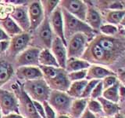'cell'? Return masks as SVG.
<instances>
[{"label":"cell","instance_id":"1","mask_svg":"<svg viewBox=\"0 0 125 118\" xmlns=\"http://www.w3.org/2000/svg\"><path fill=\"white\" fill-rule=\"evenodd\" d=\"M43 78L45 79L47 84L53 90L66 92L71 82L69 80L67 76V73L63 69L54 68V67L47 66H39Z\"/></svg>","mask_w":125,"mask_h":118},{"label":"cell","instance_id":"2","mask_svg":"<svg viewBox=\"0 0 125 118\" xmlns=\"http://www.w3.org/2000/svg\"><path fill=\"white\" fill-rule=\"evenodd\" d=\"M62 10V17H63L64 24V35L66 40V38L71 37L73 35L77 33H82L87 37L92 36L94 30L92 29L84 21L76 18L65 10Z\"/></svg>","mask_w":125,"mask_h":118},{"label":"cell","instance_id":"3","mask_svg":"<svg viewBox=\"0 0 125 118\" xmlns=\"http://www.w3.org/2000/svg\"><path fill=\"white\" fill-rule=\"evenodd\" d=\"M23 90L31 100L38 102L48 101L51 92L50 88L43 78L25 81Z\"/></svg>","mask_w":125,"mask_h":118},{"label":"cell","instance_id":"4","mask_svg":"<svg viewBox=\"0 0 125 118\" xmlns=\"http://www.w3.org/2000/svg\"><path fill=\"white\" fill-rule=\"evenodd\" d=\"M48 103L50 105L55 112L60 113V115H66L70 112V105L72 103V98L66 93L59 90H51Z\"/></svg>","mask_w":125,"mask_h":118},{"label":"cell","instance_id":"5","mask_svg":"<svg viewBox=\"0 0 125 118\" xmlns=\"http://www.w3.org/2000/svg\"><path fill=\"white\" fill-rule=\"evenodd\" d=\"M88 43V37L82 33H77L70 37L67 43V58H80L84 54Z\"/></svg>","mask_w":125,"mask_h":118},{"label":"cell","instance_id":"6","mask_svg":"<svg viewBox=\"0 0 125 118\" xmlns=\"http://www.w3.org/2000/svg\"><path fill=\"white\" fill-rule=\"evenodd\" d=\"M0 110L3 116L10 113H19L17 99L12 92L0 89Z\"/></svg>","mask_w":125,"mask_h":118},{"label":"cell","instance_id":"7","mask_svg":"<svg viewBox=\"0 0 125 118\" xmlns=\"http://www.w3.org/2000/svg\"><path fill=\"white\" fill-rule=\"evenodd\" d=\"M60 2L62 9L65 10L70 14H71L76 18L81 20V21H85L88 7L83 1H80V0H63V1H61Z\"/></svg>","mask_w":125,"mask_h":118},{"label":"cell","instance_id":"8","mask_svg":"<svg viewBox=\"0 0 125 118\" xmlns=\"http://www.w3.org/2000/svg\"><path fill=\"white\" fill-rule=\"evenodd\" d=\"M40 51L41 50L37 47H29L18 54L16 61L18 68L23 66H38Z\"/></svg>","mask_w":125,"mask_h":118},{"label":"cell","instance_id":"9","mask_svg":"<svg viewBox=\"0 0 125 118\" xmlns=\"http://www.w3.org/2000/svg\"><path fill=\"white\" fill-rule=\"evenodd\" d=\"M30 21V30H34L39 27L45 19V13L41 2H32L27 9Z\"/></svg>","mask_w":125,"mask_h":118},{"label":"cell","instance_id":"10","mask_svg":"<svg viewBox=\"0 0 125 118\" xmlns=\"http://www.w3.org/2000/svg\"><path fill=\"white\" fill-rule=\"evenodd\" d=\"M50 26L51 29L53 30L56 37L60 38L64 45H67L65 35H64V24H63V17H62V10L60 7H56L50 17Z\"/></svg>","mask_w":125,"mask_h":118},{"label":"cell","instance_id":"11","mask_svg":"<svg viewBox=\"0 0 125 118\" xmlns=\"http://www.w3.org/2000/svg\"><path fill=\"white\" fill-rule=\"evenodd\" d=\"M51 50H52L51 52L56 58L60 68L65 69L66 61H67V52H66V46L60 38L56 36V38L53 39Z\"/></svg>","mask_w":125,"mask_h":118},{"label":"cell","instance_id":"12","mask_svg":"<svg viewBox=\"0 0 125 118\" xmlns=\"http://www.w3.org/2000/svg\"><path fill=\"white\" fill-rule=\"evenodd\" d=\"M31 39V35L27 32H22L19 35L12 37L10 41L9 50L11 54L17 55L23 50H26V47L28 45Z\"/></svg>","mask_w":125,"mask_h":118},{"label":"cell","instance_id":"13","mask_svg":"<svg viewBox=\"0 0 125 118\" xmlns=\"http://www.w3.org/2000/svg\"><path fill=\"white\" fill-rule=\"evenodd\" d=\"M10 17L17 24L23 31L26 32L30 30V21L28 17V12L25 6H18L10 14Z\"/></svg>","mask_w":125,"mask_h":118},{"label":"cell","instance_id":"14","mask_svg":"<svg viewBox=\"0 0 125 118\" xmlns=\"http://www.w3.org/2000/svg\"><path fill=\"white\" fill-rule=\"evenodd\" d=\"M17 76L21 80H33L43 78L42 73L38 66H23L17 69Z\"/></svg>","mask_w":125,"mask_h":118},{"label":"cell","instance_id":"15","mask_svg":"<svg viewBox=\"0 0 125 118\" xmlns=\"http://www.w3.org/2000/svg\"><path fill=\"white\" fill-rule=\"evenodd\" d=\"M111 75H114V73L106 68H104V67L99 65H91L87 69L86 80H103L105 77H106L108 76H111Z\"/></svg>","mask_w":125,"mask_h":118},{"label":"cell","instance_id":"16","mask_svg":"<svg viewBox=\"0 0 125 118\" xmlns=\"http://www.w3.org/2000/svg\"><path fill=\"white\" fill-rule=\"evenodd\" d=\"M39 36H40L41 40L46 47V49L49 50V48H51V46H52L53 39L52 29H51L50 23L47 17H45L42 23L41 29L39 31Z\"/></svg>","mask_w":125,"mask_h":118},{"label":"cell","instance_id":"17","mask_svg":"<svg viewBox=\"0 0 125 118\" xmlns=\"http://www.w3.org/2000/svg\"><path fill=\"white\" fill-rule=\"evenodd\" d=\"M88 104V98H77L73 100L70 105V117L72 118H80L85 111Z\"/></svg>","mask_w":125,"mask_h":118},{"label":"cell","instance_id":"18","mask_svg":"<svg viewBox=\"0 0 125 118\" xmlns=\"http://www.w3.org/2000/svg\"><path fill=\"white\" fill-rule=\"evenodd\" d=\"M84 22L93 30L100 29L102 25V17L99 13L93 8H88Z\"/></svg>","mask_w":125,"mask_h":118},{"label":"cell","instance_id":"19","mask_svg":"<svg viewBox=\"0 0 125 118\" xmlns=\"http://www.w3.org/2000/svg\"><path fill=\"white\" fill-rule=\"evenodd\" d=\"M90 66H91V65H90V63L88 61L80 58H67L65 70L66 71V73H71L76 72V71L88 69Z\"/></svg>","mask_w":125,"mask_h":118},{"label":"cell","instance_id":"20","mask_svg":"<svg viewBox=\"0 0 125 118\" xmlns=\"http://www.w3.org/2000/svg\"><path fill=\"white\" fill-rule=\"evenodd\" d=\"M39 65L47 67H54V68H60L56 58L49 49L41 50L38 57Z\"/></svg>","mask_w":125,"mask_h":118},{"label":"cell","instance_id":"21","mask_svg":"<svg viewBox=\"0 0 125 118\" xmlns=\"http://www.w3.org/2000/svg\"><path fill=\"white\" fill-rule=\"evenodd\" d=\"M98 101L101 104L102 109H103V112L106 115V117H114L116 113H119L120 107L117 105V103H114V102H110L105 98L100 97L98 98Z\"/></svg>","mask_w":125,"mask_h":118},{"label":"cell","instance_id":"22","mask_svg":"<svg viewBox=\"0 0 125 118\" xmlns=\"http://www.w3.org/2000/svg\"><path fill=\"white\" fill-rule=\"evenodd\" d=\"M2 25L3 27V30L9 35V37H13L15 35L23 32L22 29L18 26L17 24L10 17H7L6 18L4 19L2 22Z\"/></svg>","mask_w":125,"mask_h":118},{"label":"cell","instance_id":"23","mask_svg":"<svg viewBox=\"0 0 125 118\" xmlns=\"http://www.w3.org/2000/svg\"><path fill=\"white\" fill-rule=\"evenodd\" d=\"M87 83H88L87 80L72 82L70 84L68 90H66V94L71 98H80L86 84H87Z\"/></svg>","mask_w":125,"mask_h":118},{"label":"cell","instance_id":"24","mask_svg":"<svg viewBox=\"0 0 125 118\" xmlns=\"http://www.w3.org/2000/svg\"><path fill=\"white\" fill-rule=\"evenodd\" d=\"M120 85V83L118 80L114 85L109 87V88L106 89H104L102 97L110 102H114V103H117L120 100V97H119Z\"/></svg>","mask_w":125,"mask_h":118},{"label":"cell","instance_id":"25","mask_svg":"<svg viewBox=\"0 0 125 118\" xmlns=\"http://www.w3.org/2000/svg\"><path fill=\"white\" fill-rule=\"evenodd\" d=\"M102 48H103L109 57L111 56V53L114 52L116 49V45L115 41L108 36L99 37L95 41Z\"/></svg>","mask_w":125,"mask_h":118},{"label":"cell","instance_id":"26","mask_svg":"<svg viewBox=\"0 0 125 118\" xmlns=\"http://www.w3.org/2000/svg\"><path fill=\"white\" fill-rule=\"evenodd\" d=\"M90 53H91V56L95 61H101V62L106 61L110 58L106 54V52L96 42L92 43L91 49H90Z\"/></svg>","mask_w":125,"mask_h":118},{"label":"cell","instance_id":"27","mask_svg":"<svg viewBox=\"0 0 125 118\" xmlns=\"http://www.w3.org/2000/svg\"><path fill=\"white\" fill-rule=\"evenodd\" d=\"M13 74V67L6 61H0V86L6 84Z\"/></svg>","mask_w":125,"mask_h":118},{"label":"cell","instance_id":"28","mask_svg":"<svg viewBox=\"0 0 125 118\" xmlns=\"http://www.w3.org/2000/svg\"><path fill=\"white\" fill-rule=\"evenodd\" d=\"M125 15V10H110L105 15V20L110 25H118Z\"/></svg>","mask_w":125,"mask_h":118},{"label":"cell","instance_id":"29","mask_svg":"<svg viewBox=\"0 0 125 118\" xmlns=\"http://www.w3.org/2000/svg\"><path fill=\"white\" fill-rule=\"evenodd\" d=\"M86 76H87V69L76 71V72L67 73V76L70 82H75L86 80Z\"/></svg>","mask_w":125,"mask_h":118},{"label":"cell","instance_id":"30","mask_svg":"<svg viewBox=\"0 0 125 118\" xmlns=\"http://www.w3.org/2000/svg\"><path fill=\"white\" fill-rule=\"evenodd\" d=\"M42 6L43 7V10H44V13L46 14H52V12L56 10V6H58V4L60 3V1H42Z\"/></svg>","mask_w":125,"mask_h":118},{"label":"cell","instance_id":"31","mask_svg":"<svg viewBox=\"0 0 125 118\" xmlns=\"http://www.w3.org/2000/svg\"><path fill=\"white\" fill-rule=\"evenodd\" d=\"M100 80H88L87 84H86L85 88L82 92V94L81 98H88L90 97L91 94L92 92V90L94 89V88L96 86V84L99 83Z\"/></svg>","mask_w":125,"mask_h":118},{"label":"cell","instance_id":"32","mask_svg":"<svg viewBox=\"0 0 125 118\" xmlns=\"http://www.w3.org/2000/svg\"><path fill=\"white\" fill-rule=\"evenodd\" d=\"M87 107L89 111L93 114L103 113V109H102L101 104L99 103V102L98 100H95V99L88 100Z\"/></svg>","mask_w":125,"mask_h":118},{"label":"cell","instance_id":"33","mask_svg":"<svg viewBox=\"0 0 125 118\" xmlns=\"http://www.w3.org/2000/svg\"><path fill=\"white\" fill-rule=\"evenodd\" d=\"M99 30L105 36H109V35H115L117 32V28L115 25H110V24L103 25L100 27Z\"/></svg>","mask_w":125,"mask_h":118},{"label":"cell","instance_id":"34","mask_svg":"<svg viewBox=\"0 0 125 118\" xmlns=\"http://www.w3.org/2000/svg\"><path fill=\"white\" fill-rule=\"evenodd\" d=\"M103 90L104 89H103V83H102V80H100L96 84V86L95 87V88H94L90 97L92 98V99H95V100L98 99V98L102 97V95H103Z\"/></svg>","mask_w":125,"mask_h":118},{"label":"cell","instance_id":"35","mask_svg":"<svg viewBox=\"0 0 125 118\" xmlns=\"http://www.w3.org/2000/svg\"><path fill=\"white\" fill-rule=\"evenodd\" d=\"M117 81H118V79L116 78L115 75H111V76H108L106 77H105L103 80H102L103 89H106L109 88V87L114 85Z\"/></svg>","mask_w":125,"mask_h":118},{"label":"cell","instance_id":"36","mask_svg":"<svg viewBox=\"0 0 125 118\" xmlns=\"http://www.w3.org/2000/svg\"><path fill=\"white\" fill-rule=\"evenodd\" d=\"M42 105L45 110V114L46 118H56V112H55V110L51 107L50 105L48 103V102H42Z\"/></svg>","mask_w":125,"mask_h":118},{"label":"cell","instance_id":"37","mask_svg":"<svg viewBox=\"0 0 125 118\" xmlns=\"http://www.w3.org/2000/svg\"><path fill=\"white\" fill-rule=\"evenodd\" d=\"M32 103H33V105L35 109V111H36V113H38L39 117L40 118H46L44 108H43V105L41 102H38L36 101H32Z\"/></svg>","mask_w":125,"mask_h":118},{"label":"cell","instance_id":"38","mask_svg":"<svg viewBox=\"0 0 125 118\" xmlns=\"http://www.w3.org/2000/svg\"><path fill=\"white\" fill-rule=\"evenodd\" d=\"M10 46V40L0 41V54L5 52L6 50L9 49Z\"/></svg>","mask_w":125,"mask_h":118},{"label":"cell","instance_id":"39","mask_svg":"<svg viewBox=\"0 0 125 118\" xmlns=\"http://www.w3.org/2000/svg\"><path fill=\"white\" fill-rule=\"evenodd\" d=\"M5 40H10V37L5 31L0 28V41H5Z\"/></svg>","mask_w":125,"mask_h":118},{"label":"cell","instance_id":"40","mask_svg":"<svg viewBox=\"0 0 125 118\" xmlns=\"http://www.w3.org/2000/svg\"><path fill=\"white\" fill-rule=\"evenodd\" d=\"M119 80L122 83V85L125 87V70H120L118 73Z\"/></svg>","mask_w":125,"mask_h":118},{"label":"cell","instance_id":"41","mask_svg":"<svg viewBox=\"0 0 125 118\" xmlns=\"http://www.w3.org/2000/svg\"><path fill=\"white\" fill-rule=\"evenodd\" d=\"M80 118H96V117L95 116V114L92 113L87 109H85V111L84 112V113L82 114V116Z\"/></svg>","mask_w":125,"mask_h":118},{"label":"cell","instance_id":"42","mask_svg":"<svg viewBox=\"0 0 125 118\" xmlns=\"http://www.w3.org/2000/svg\"><path fill=\"white\" fill-rule=\"evenodd\" d=\"M2 118H26V117L20 115L19 113H10L8 115L2 117Z\"/></svg>","mask_w":125,"mask_h":118},{"label":"cell","instance_id":"43","mask_svg":"<svg viewBox=\"0 0 125 118\" xmlns=\"http://www.w3.org/2000/svg\"><path fill=\"white\" fill-rule=\"evenodd\" d=\"M119 97L120 98H125V87L123 86L122 84L120 85V88H119Z\"/></svg>","mask_w":125,"mask_h":118},{"label":"cell","instance_id":"44","mask_svg":"<svg viewBox=\"0 0 125 118\" xmlns=\"http://www.w3.org/2000/svg\"><path fill=\"white\" fill-rule=\"evenodd\" d=\"M113 118H125V117L123 115L122 113H116L114 117H113Z\"/></svg>","mask_w":125,"mask_h":118},{"label":"cell","instance_id":"45","mask_svg":"<svg viewBox=\"0 0 125 118\" xmlns=\"http://www.w3.org/2000/svg\"><path fill=\"white\" fill-rule=\"evenodd\" d=\"M10 2H13V4H19L18 2H21V3H23L25 2V1H16V0H10V1H9Z\"/></svg>","mask_w":125,"mask_h":118},{"label":"cell","instance_id":"46","mask_svg":"<svg viewBox=\"0 0 125 118\" xmlns=\"http://www.w3.org/2000/svg\"><path fill=\"white\" fill-rule=\"evenodd\" d=\"M120 25H122V26H124L125 27V15L123 17V18H122V20H121V21H120Z\"/></svg>","mask_w":125,"mask_h":118},{"label":"cell","instance_id":"47","mask_svg":"<svg viewBox=\"0 0 125 118\" xmlns=\"http://www.w3.org/2000/svg\"><path fill=\"white\" fill-rule=\"evenodd\" d=\"M56 118H72V117H70V116H68V115H60L58 117H56Z\"/></svg>","mask_w":125,"mask_h":118},{"label":"cell","instance_id":"48","mask_svg":"<svg viewBox=\"0 0 125 118\" xmlns=\"http://www.w3.org/2000/svg\"><path fill=\"white\" fill-rule=\"evenodd\" d=\"M100 118H113V117H102Z\"/></svg>","mask_w":125,"mask_h":118},{"label":"cell","instance_id":"49","mask_svg":"<svg viewBox=\"0 0 125 118\" xmlns=\"http://www.w3.org/2000/svg\"><path fill=\"white\" fill-rule=\"evenodd\" d=\"M122 114H123V115H124V116L125 117V111H124V113H122Z\"/></svg>","mask_w":125,"mask_h":118},{"label":"cell","instance_id":"50","mask_svg":"<svg viewBox=\"0 0 125 118\" xmlns=\"http://www.w3.org/2000/svg\"><path fill=\"white\" fill-rule=\"evenodd\" d=\"M0 118H1V113H0Z\"/></svg>","mask_w":125,"mask_h":118},{"label":"cell","instance_id":"51","mask_svg":"<svg viewBox=\"0 0 125 118\" xmlns=\"http://www.w3.org/2000/svg\"><path fill=\"white\" fill-rule=\"evenodd\" d=\"M124 33H125V27H124Z\"/></svg>","mask_w":125,"mask_h":118}]
</instances>
